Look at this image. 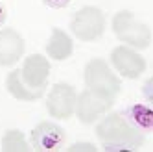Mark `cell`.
Segmentation results:
<instances>
[{"label":"cell","mask_w":153,"mask_h":152,"mask_svg":"<svg viewBox=\"0 0 153 152\" xmlns=\"http://www.w3.org/2000/svg\"><path fill=\"white\" fill-rule=\"evenodd\" d=\"M96 123V137L100 139L103 150L107 152L138 150L146 143V134L137 130L118 111H107Z\"/></svg>","instance_id":"6da1fadb"},{"label":"cell","mask_w":153,"mask_h":152,"mask_svg":"<svg viewBox=\"0 0 153 152\" xmlns=\"http://www.w3.org/2000/svg\"><path fill=\"white\" fill-rule=\"evenodd\" d=\"M111 28L114 37L122 45H127L135 50H146L151 45V28L140 19H137L133 11L122 9V11L114 13Z\"/></svg>","instance_id":"7a4b0ae2"},{"label":"cell","mask_w":153,"mask_h":152,"mask_svg":"<svg viewBox=\"0 0 153 152\" xmlns=\"http://www.w3.org/2000/svg\"><path fill=\"white\" fill-rule=\"evenodd\" d=\"M83 82L87 89L103 95L107 99H116L118 93L122 91V82L118 74L102 58H92L87 61L83 71Z\"/></svg>","instance_id":"3957f363"},{"label":"cell","mask_w":153,"mask_h":152,"mask_svg":"<svg viewBox=\"0 0 153 152\" xmlns=\"http://www.w3.org/2000/svg\"><path fill=\"white\" fill-rule=\"evenodd\" d=\"M105 26H107L105 15L96 6H83L70 19L72 35L83 43H94L102 39V35L105 34Z\"/></svg>","instance_id":"277c9868"},{"label":"cell","mask_w":153,"mask_h":152,"mask_svg":"<svg viewBox=\"0 0 153 152\" xmlns=\"http://www.w3.org/2000/svg\"><path fill=\"white\" fill-rule=\"evenodd\" d=\"M76 99H78V91L74 89V85L57 82L46 95V111L57 121H68L76 110Z\"/></svg>","instance_id":"5b68a950"},{"label":"cell","mask_w":153,"mask_h":152,"mask_svg":"<svg viewBox=\"0 0 153 152\" xmlns=\"http://www.w3.org/2000/svg\"><path fill=\"white\" fill-rule=\"evenodd\" d=\"M113 104H114V99H107V96L98 95L85 87V91L78 93L74 115L79 119L81 124L89 126V124H94L98 119H102L113 108Z\"/></svg>","instance_id":"8992f818"},{"label":"cell","mask_w":153,"mask_h":152,"mask_svg":"<svg viewBox=\"0 0 153 152\" xmlns=\"http://www.w3.org/2000/svg\"><path fill=\"white\" fill-rule=\"evenodd\" d=\"M111 67L127 80H137L144 74L148 63L138 50L131 48L127 45H118L111 52Z\"/></svg>","instance_id":"52a82bcc"},{"label":"cell","mask_w":153,"mask_h":152,"mask_svg":"<svg viewBox=\"0 0 153 152\" xmlns=\"http://www.w3.org/2000/svg\"><path fill=\"white\" fill-rule=\"evenodd\" d=\"M65 141H67V134L57 123L50 121H41L30 134V147L37 152H53L61 150Z\"/></svg>","instance_id":"ba28073f"},{"label":"cell","mask_w":153,"mask_h":152,"mask_svg":"<svg viewBox=\"0 0 153 152\" xmlns=\"http://www.w3.org/2000/svg\"><path fill=\"white\" fill-rule=\"evenodd\" d=\"M50 61L42 54H30L20 67V78L31 89L46 91L50 78Z\"/></svg>","instance_id":"9c48e42d"},{"label":"cell","mask_w":153,"mask_h":152,"mask_svg":"<svg viewBox=\"0 0 153 152\" xmlns=\"http://www.w3.org/2000/svg\"><path fill=\"white\" fill-rule=\"evenodd\" d=\"M24 39L15 28H0V67H13L24 56Z\"/></svg>","instance_id":"30bf717a"},{"label":"cell","mask_w":153,"mask_h":152,"mask_svg":"<svg viewBox=\"0 0 153 152\" xmlns=\"http://www.w3.org/2000/svg\"><path fill=\"white\" fill-rule=\"evenodd\" d=\"M46 56L53 61H65L72 56L74 52V41L72 37L61 28H52L50 39L46 41Z\"/></svg>","instance_id":"8fae6325"},{"label":"cell","mask_w":153,"mask_h":152,"mask_svg":"<svg viewBox=\"0 0 153 152\" xmlns=\"http://www.w3.org/2000/svg\"><path fill=\"white\" fill-rule=\"evenodd\" d=\"M6 89L13 99L20 100V102H35V100L42 99V95H45V91L31 89L22 82V78H20V69H13L6 76Z\"/></svg>","instance_id":"7c38bea8"},{"label":"cell","mask_w":153,"mask_h":152,"mask_svg":"<svg viewBox=\"0 0 153 152\" xmlns=\"http://www.w3.org/2000/svg\"><path fill=\"white\" fill-rule=\"evenodd\" d=\"M122 115L142 134H149L153 130V111L146 104H131Z\"/></svg>","instance_id":"4fadbf2b"},{"label":"cell","mask_w":153,"mask_h":152,"mask_svg":"<svg viewBox=\"0 0 153 152\" xmlns=\"http://www.w3.org/2000/svg\"><path fill=\"white\" fill-rule=\"evenodd\" d=\"M0 148L4 152H28L31 147L26 141V135L17 128H11L2 135V143H0Z\"/></svg>","instance_id":"5bb4252c"},{"label":"cell","mask_w":153,"mask_h":152,"mask_svg":"<svg viewBox=\"0 0 153 152\" xmlns=\"http://www.w3.org/2000/svg\"><path fill=\"white\" fill-rule=\"evenodd\" d=\"M68 152H96L98 147L94 143H89V141H78V143H74L67 148Z\"/></svg>","instance_id":"9a60e30c"},{"label":"cell","mask_w":153,"mask_h":152,"mask_svg":"<svg viewBox=\"0 0 153 152\" xmlns=\"http://www.w3.org/2000/svg\"><path fill=\"white\" fill-rule=\"evenodd\" d=\"M70 2L72 0H42V4L52 8V9H63V8H67Z\"/></svg>","instance_id":"2e32d148"},{"label":"cell","mask_w":153,"mask_h":152,"mask_svg":"<svg viewBox=\"0 0 153 152\" xmlns=\"http://www.w3.org/2000/svg\"><path fill=\"white\" fill-rule=\"evenodd\" d=\"M6 17H7V11H6V8L0 4V28H2V24L6 23Z\"/></svg>","instance_id":"e0dca14e"}]
</instances>
